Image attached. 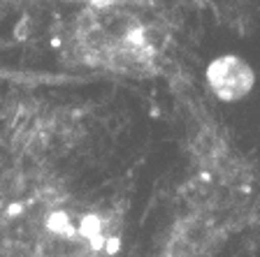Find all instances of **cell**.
<instances>
[{
  "label": "cell",
  "instance_id": "1",
  "mask_svg": "<svg viewBox=\"0 0 260 257\" xmlns=\"http://www.w3.org/2000/svg\"><path fill=\"white\" fill-rule=\"evenodd\" d=\"M58 54L77 72L156 79L170 63V26L149 0H84L65 23Z\"/></svg>",
  "mask_w": 260,
  "mask_h": 257
},
{
  "label": "cell",
  "instance_id": "2",
  "mask_svg": "<svg viewBox=\"0 0 260 257\" xmlns=\"http://www.w3.org/2000/svg\"><path fill=\"white\" fill-rule=\"evenodd\" d=\"M123 211L114 204L65 197L47 215L28 257H119Z\"/></svg>",
  "mask_w": 260,
  "mask_h": 257
},
{
  "label": "cell",
  "instance_id": "3",
  "mask_svg": "<svg viewBox=\"0 0 260 257\" xmlns=\"http://www.w3.org/2000/svg\"><path fill=\"white\" fill-rule=\"evenodd\" d=\"M0 139L7 160L54 165L75 144V116L54 102L16 95L3 114Z\"/></svg>",
  "mask_w": 260,
  "mask_h": 257
},
{
  "label": "cell",
  "instance_id": "4",
  "mask_svg": "<svg viewBox=\"0 0 260 257\" xmlns=\"http://www.w3.org/2000/svg\"><path fill=\"white\" fill-rule=\"evenodd\" d=\"M205 86L218 102L233 104L253 91L255 70L246 58L237 54H223L214 58L205 70Z\"/></svg>",
  "mask_w": 260,
  "mask_h": 257
},
{
  "label": "cell",
  "instance_id": "5",
  "mask_svg": "<svg viewBox=\"0 0 260 257\" xmlns=\"http://www.w3.org/2000/svg\"><path fill=\"white\" fill-rule=\"evenodd\" d=\"M0 3H12V0H0Z\"/></svg>",
  "mask_w": 260,
  "mask_h": 257
}]
</instances>
